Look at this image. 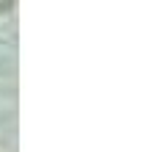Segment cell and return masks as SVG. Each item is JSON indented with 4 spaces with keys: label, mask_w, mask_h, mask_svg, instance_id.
<instances>
[{
    "label": "cell",
    "mask_w": 158,
    "mask_h": 152,
    "mask_svg": "<svg viewBox=\"0 0 158 152\" xmlns=\"http://www.w3.org/2000/svg\"><path fill=\"white\" fill-rule=\"evenodd\" d=\"M11 8V3H0V11H8Z\"/></svg>",
    "instance_id": "1"
}]
</instances>
